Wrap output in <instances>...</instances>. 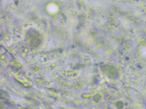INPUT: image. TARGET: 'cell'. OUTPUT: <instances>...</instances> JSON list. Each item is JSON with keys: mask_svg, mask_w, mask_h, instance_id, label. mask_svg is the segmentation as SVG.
<instances>
[{"mask_svg": "<svg viewBox=\"0 0 146 109\" xmlns=\"http://www.w3.org/2000/svg\"><path fill=\"white\" fill-rule=\"evenodd\" d=\"M141 49L142 54L146 56V45L142 46L141 47Z\"/></svg>", "mask_w": 146, "mask_h": 109, "instance_id": "1", "label": "cell"}]
</instances>
